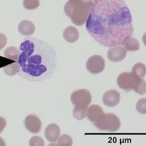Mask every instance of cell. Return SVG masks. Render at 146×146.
Segmentation results:
<instances>
[{
  "instance_id": "cell-14",
  "label": "cell",
  "mask_w": 146,
  "mask_h": 146,
  "mask_svg": "<svg viewBox=\"0 0 146 146\" xmlns=\"http://www.w3.org/2000/svg\"><path fill=\"white\" fill-rule=\"evenodd\" d=\"M35 31V26L33 22L28 20L21 21L18 25L19 32L23 36L32 35Z\"/></svg>"
},
{
  "instance_id": "cell-25",
  "label": "cell",
  "mask_w": 146,
  "mask_h": 146,
  "mask_svg": "<svg viewBox=\"0 0 146 146\" xmlns=\"http://www.w3.org/2000/svg\"><path fill=\"white\" fill-rule=\"evenodd\" d=\"M6 125H7L6 120L4 117L0 116V133L4 130V129L6 127Z\"/></svg>"
},
{
  "instance_id": "cell-8",
  "label": "cell",
  "mask_w": 146,
  "mask_h": 146,
  "mask_svg": "<svg viewBox=\"0 0 146 146\" xmlns=\"http://www.w3.org/2000/svg\"><path fill=\"white\" fill-rule=\"evenodd\" d=\"M127 50L123 45L115 46L109 48L108 52V58L113 62H119L125 58Z\"/></svg>"
},
{
  "instance_id": "cell-11",
  "label": "cell",
  "mask_w": 146,
  "mask_h": 146,
  "mask_svg": "<svg viewBox=\"0 0 146 146\" xmlns=\"http://www.w3.org/2000/svg\"><path fill=\"white\" fill-rule=\"evenodd\" d=\"M60 135V128L55 124L51 123L48 125L44 131V137L49 142L56 143Z\"/></svg>"
},
{
  "instance_id": "cell-26",
  "label": "cell",
  "mask_w": 146,
  "mask_h": 146,
  "mask_svg": "<svg viewBox=\"0 0 146 146\" xmlns=\"http://www.w3.org/2000/svg\"><path fill=\"white\" fill-rule=\"evenodd\" d=\"M0 145H3V146L5 145V143L1 137H0Z\"/></svg>"
},
{
  "instance_id": "cell-1",
  "label": "cell",
  "mask_w": 146,
  "mask_h": 146,
  "mask_svg": "<svg viewBox=\"0 0 146 146\" xmlns=\"http://www.w3.org/2000/svg\"><path fill=\"white\" fill-rule=\"evenodd\" d=\"M86 28L101 45H123L134 33L130 11L123 0H94Z\"/></svg>"
},
{
  "instance_id": "cell-4",
  "label": "cell",
  "mask_w": 146,
  "mask_h": 146,
  "mask_svg": "<svg viewBox=\"0 0 146 146\" xmlns=\"http://www.w3.org/2000/svg\"><path fill=\"white\" fill-rule=\"evenodd\" d=\"M143 79L133 71L123 72L117 77V84L120 88L126 91H135Z\"/></svg>"
},
{
  "instance_id": "cell-9",
  "label": "cell",
  "mask_w": 146,
  "mask_h": 146,
  "mask_svg": "<svg viewBox=\"0 0 146 146\" xmlns=\"http://www.w3.org/2000/svg\"><path fill=\"white\" fill-rule=\"evenodd\" d=\"M27 129L32 133H38L42 129V121L38 116L35 115H28L24 121Z\"/></svg>"
},
{
  "instance_id": "cell-3",
  "label": "cell",
  "mask_w": 146,
  "mask_h": 146,
  "mask_svg": "<svg viewBox=\"0 0 146 146\" xmlns=\"http://www.w3.org/2000/svg\"><path fill=\"white\" fill-rule=\"evenodd\" d=\"M92 0H68L64 5V13L76 26L86 22L92 6Z\"/></svg>"
},
{
  "instance_id": "cell-6",
  "label": "cell",
  "mask_w": 146,
  "mask_h": 146,
  "mask_svg": "<svg viewBox=\"0 0 146 146\" xmlns=\"http://www.w3.org/2000/svg\"><path fill=\"white\" fill-rule=\"evenodd\" d=\"M70 100L72 105L75 106L88 108L92 101V95L88 90L81 89L73 92Z\"/></svg>"
},
{
  "instance_id": "cell-5",
  "label": "cell",
  "mask_w": 146,
  "mask_h": 146,
  "mask_svg": "<svg viewBox=\"0 0 146 146\" xmlns=\"http://www.w3.org/2000/svg\"><path fill=\"white\" fill-rule=\"evenodd\" d=\"M94 124L96 128L101 131L112 133L117 131L121 126L119 118L112 113H105L103 116Z\"/></svg>"
},
{
  "instance_id": "cell-19",
  "label": "cell",
  "mask_w": 146,
  "mask_h": 146,
  "mask_svg": "<svg viewBox=\"0 0 146 146\" xmlns=\"http://www.w3.org/2000/svg\"><path fill=\"white\" fill-rule=\"evenodd\" d=\"M131 70V71L135 72L141 78H143L146 74L145 66L141 63H137L135 64Z\"/></svg>"
},
{
  "instance_id": "cell-16",
  "label": "cell",
  "mask_w": 146,
  "mask_h": 146,
  "mask_svg": "<svg viewBox=\"0 0 146 146\" xmlns=\"http://www.w3.org/2000/svg\"><path fill=\"white\" fill-rule=\"evenodd\" d=\"M20 55V52L16 47L11 46L7 47L4 51V57L18 62Z\"/></svg>"
},
{
  "instance_id": "cell-2",
  "label": "cell",
  "mask_w": 146,
  "mask_h": 146,
  "mask_svg": "<svg viewBox=\"0 0 146 146\" xmlns=\"http://www.w3.org/2000/svg\"><path fill=\"white\" fill-rule=\"evenodd\" d=\"M20 50L18 73L21 77L29 81H42L53 76L56 56L53 48L47 43L38 39H27L21 44Z\"/></svg>"
},
{
  "instance_id": "cell-23",
  "label": "cell",
  "mask_w": 146,
  "mask_h": 146,
  "mask_svg": "<svg viewBox=\"0 0 146 146\" xmlns=\"http://www.w3.org/2000/svg\"><path fill=\"white\" fill-rule=\"evenodd\" d=\"M44 145V140L39 136H35L30 139L29 145L31 146H43Z\"/></svg>"
},
{
  "instance_id": "cell-17",
  "label": "cell",
  "mask_w": 146,
  "mask_h": 146,
  "mask_svg": "<svg viewBox=\"0 0 146 146\" xmlns=\"http://www.w3.org/2000/svg\"><path fill=\"white\" fill-rule=\"evenodd\" d=\"M19 66L18 62H15L10 63L4 68V72L8 76H14L18 72Z\"/></svg>"
},
{
  "instance_id": "cell-20",
  "label": "cell",
  "mask_w": 146,
  "mask_h": 146,
  "mask_svg": "<svg viewBox=\"0 0 146 146\" xmlns=\"http://www.w3.org/2000/svg\"><path fill=\"white\" fill-rule=\"evenodd\" d=\"M56 145L60 146H71L72 145V139L68 135H63L58 139Z\"/></svg>"
},
{
  "instance_id": "cell-24",
  "label": "cell",
  "mask_w": 146,
  "mask_h": 146,
  "mask_svg": "<svg viewBox=\"0 0 146 146\" xmlns=\"http://www.w3.org/2000/svg\"><path fill=\"white\" fill-rule=\"evenodd\" d=\"M7 43V37L3 33H0V50L6 46Z\"/></svg>"
},
{
  "instance_id": "cell-12",
  "label": "cell",
  "mask_w": 146,
  "mask_h": 146,
  "mask_svg": "<svg viewBox=\"0 0 146 146\" xmlns=\"http://www.w3.org/2000/svg\"><path fill=\"white\" fill-rule=\"evenodd\" d=\"M102 108L98 105H92L87 109V117L89 120L95 123L98 121L104 115Z\"/></svg>"
},
{
  "instance_id": "cell-21",
  "label": "cell",
  "mask_w": 146,
  "mask_h": 146,
  "mask_svg": "<svg viewBox=\"0 0 146 146\" xmlns=\"http://www.w3.org/2000/svg\"><path fill=\"white\" fill-rule=\"evenodd\" d=\"M23 5L27 9H35L39 7L40 1L39 0H23Z\"/></svg>"
},
{
  "instance_id": "cell-22",
  "label": "cell",
  "mask_w": 146,
  "mask_h": 146,
  "mask_svg": "<svg viewBox=\"0 0 146 146\" xmlns=\"http://www.w3.org/2000/svg\"><path fill=\"white\" fill-rule=\"evenodd\" d=\"M137 111L141 114L146 113V98H143L139 100L136 106Z\"/></svg>"
},
{
  "instance_id": "cell-10",
  "label": "cell",
  "mask_w": 146,
  "mask_h": 146,
  "mask_svg": "<svg viewBox=\"0 0 146 146\" xmlns=\"http://www.w3.org/2000/svg\"><path fill=\"white\" fill-rule=\"evenodd\" d=\"M120 100V94L115 90L106 91L103 95L102 101L104 104L108 107L113 108L117 106Z\"/></svg>"
},
{
  "instance_id": "cell-13",
  "label": "cell",
  "mask_w": 146,
  "mask_h": 146,
  "mask_svg": "<svg viewBox=\"0 0 146 146\" xmlns=\"http://www.w3.org/2000/svg\"><path fill=\"white\" fill-rule=\"evenodd\" d=\"M79 37L78 29L73 26L67 27L63 32V38L68 42L75 43L78 40Z\"/></svg>"
},
{
  "instance_id": "cell-18",
  "label": "cell",
  "mask_w": 146,
  "mask_h": 146,
  "mask_svg": "<svg viewBox=\"0 0 146 146\" xmlns=\"http://www.w3.org/2000/svg\"><path fill=\"white\" fill-rule=\"evenodd\" d=\"M88 108L75 106L73 109V116L78 120H81L87 117Z\"/></svg>"
},
{
  "instance_id": "cell-7",
  "label": "cell",
  "mask_w": 146,
  "mask_h": 146,
  "mask_svg": "<svg viewBox=\"0 0 146 146\" xmlns=\"http://www.w3.org/2000/svg\"><path fill=\"white\" fill-rule=\"evenodd\" d=\"M86 67L90 72L93 74H98L105 69V59L101 56L94 55L87 60Z\"/></svg>"
},
{
  "instance_id": "cell-15",
  "label": "cell",
  "mask_w": 146,
  "mask_h": 146,
  "mask_svg": "<svg viewBox=\"0 0 146 146\" xmlns=\"http://www.w3.org/2000/svg\"><path fill=\"white\" fill-rule=\"evenodd\" d=\"M124 47L127 51L136 52L140 49V43L135 38H129L124 42Z\"/></svg>"
}]
</instances>
